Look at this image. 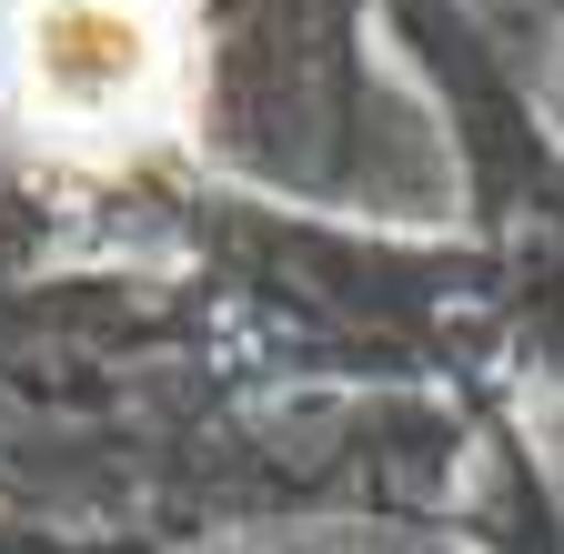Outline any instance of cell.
<instances>
[{
  "instance_id": "1",
  "label": "cell",
  "mask_w": 564,
  "mask_h": 554,
  "mask_svg": "<svg viewBox=\"0 0 564 554\" xmlns=\"http://www.w3.org/2000/svg\"><path fill=\"white\" fill-rule=\"evenodd\" d=\"M0 91L61 162H131L192 91L182 0H11Z\"/></svg>"
}]
</instances>
